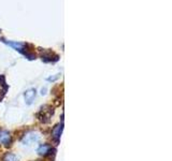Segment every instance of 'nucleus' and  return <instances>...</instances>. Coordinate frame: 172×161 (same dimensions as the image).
Instances as JSON below:
<instances>
[{"label":"nucleus","instance_id":"7ed1b4c3","mask_svg":"<svg viewBox=\"0 0 172 161\" xmlns=\"http://www.w3.org/2000/svg\"><path fill=\"white\" fill-rule=\"evenodd\" d=\"M36 95H37V92H36V89H28L26 92H25L24 97H25V101H26L27 104H31L32 103V101L35 100L36 98Z\"/></svg>","mask_w":172,"mask_h":161},{"label":"nucleus","instance_id":"39448f33","mask_svg":"<svg viewBox=\"0 0 172 161\" xmlns=\"http://www.w3.org/2000/svg\"><path fill=\"white\" fill-rule=\"evenodd\" d=\"M62 125H57L55 128L53 129V132H52V135H53L54 140L56 142L59 141L60 139V134H62Z\"/></svg>","mask_w":172,"mask_h":161},{"label":"nucleus","instance_id":"6e6552de","mask_svg":"<svg viewBox=\"0 0 172 161\" xmlns=\"http://www.w3.org/2000/svg\"><path fill=\"white\" fill-rule=\"evenodd\" d=\"M5 161H18L17 157L14 156L13 154H8L5 157Z\"/></svg>","mask_w":172,"mask_h":161},{"label":"nucleus","instance_id":"f03ea898","mask_svg":"<svg viewBox=\"0 0 172 161\" xmlns=\"http://www.w3.org/2000/svg\"><path fill=\"white\" fill-rule=\"evenodd\" d=\"M39 140H40V135L38 134V133L30 132L24 137V139H23V144L29 146V145H32V144H35V143H38Z\"/></svg>","mask_w":172,"mask_h":161},{"label":"nucleus","instance_id":"423d86ee","mask_svg":"<svg viewBox=\"0 0 172 161\" xmlns=\"http://www.w3.org/2000/svg\"><path fill=\"white\" fill-rule=\"evenodd\" d=\"M51 150H52V147L50 145H47V144L41 145L38 148V152H39L40 155H43V156H47V154H50Z\"/></svg>","mask_w":172,"mask_h":161},{"label":"nucleus","instance_id":"20e7f679","mask_svg":"<svg viewBox=\"0 0 172 161\" xmlns=\"http://www.w3.org/2000/svg\"><path fill=\"white\" fill-rule=\"evenodd\" d=\"M0 143L5 144V145H10V143H11V135H10L9 132L0 130Z\"/></svg>","mask_w":172,"mask_h":161},{"label":"nucleus","instance_id":"0eeeda50","mask_svg":"<svg viewBox=\"0 0 172 161\" xmlns=\"http://www.w3.org/2000/svg\"><path fill=\"white\" fill-rule=\"evenodd\" d=\"M5 42L8 44V45L12 46V47H14L16 51H20V52H22L23 46H24V44H22V43H17V42H8V41H5Z\"/></svg>","mask_w":172,"mask_h":161},{"label":"nucleus","instance_id":"f257e3e1","mask_svg":"<svg viewBox=\"0 0 172 161\" xmlns=\"http://www.w3.org/2000/svg\"><path fill=\"white\" fill-rule=\"evenodd\" d=\"M54 111L51 107H42L41 111L38 114V118H39L40 122H49L51 120V117L53 115Z\"/></svg>","mask_w":172,"mask_h":161}]
</instances>
